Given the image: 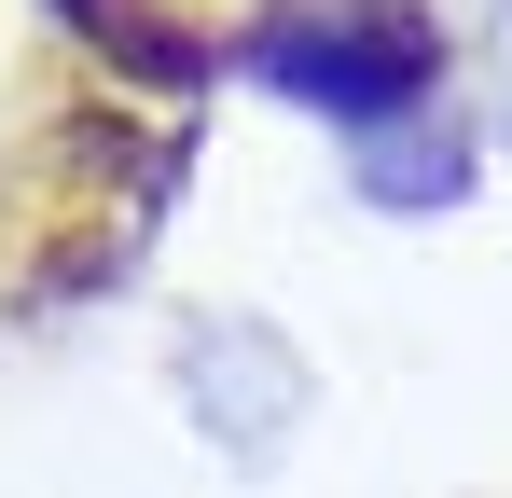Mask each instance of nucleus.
I'll list each match as a JSON object with an SVG mask.
<instances>
[{"mask_svg":"<svg viewBox=\"0 0 512 498\" xmlns=\"http://www.w3.org/2000/svg\"><path fill=\"white\" fill-rule=\"evenodd\" d=\"M360 180H374V208H443V194L471 180V153L429 125V139H374V153H360Z\"/></svg>","mask_w":512,"mask_h":498,"instance_id":"3","label":"nucleus"},{"mask_svg":"<svg viewBox=\"0 0 512 498\" xmlns=\"http://www.w3.org/2000/svg\"><path fill=\"white\" fill-rule=\"evenodd\" d=\"M70 28H84L97 56H125V70H153V83H194L208 70V42H180V28H153V14H125V0H56Z\"/></svg>","mask_w":512,"mask_h":498,"instance_id":"2","label":"nucleus"},{"mask_svg":"<svg viewBox=\"0 0 512 498\" xmlns=\"http://www.w3.org/2000/svg\"><path fill=\"white\" fill-rule=\"evenodd\" d=\"M250 70L333 125H402L429 83H443V28L416 0H277L250 28Z\"/></svg>","mask_w":512,"mask_h":498,"instance_id":"1","label":"nucleus"}]
</instances>
